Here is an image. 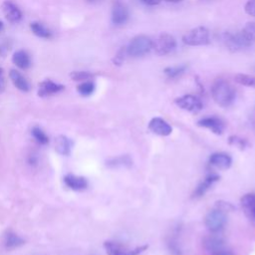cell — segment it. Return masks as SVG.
<instances>
[{
    "instance_id": "e575fe53",
    "label": "cell",
    "mask_w": 255,
    "mask_h": 255,
    "mask_svg": "<svg viewBox=\"0 0 255 255\" xmlns=\"http://www.w3.org/2000/svg\"><path fill=\"white\" fill-rule=\"evenodd\" d=\"M5 89V78H4V72L3 69L0 68V94Z\"/></svg>"
},
{
    "instance_id": "1f68e13d",
    "label": "cell",
    "mask_w": 255,
    "mask_h": 255,
    "mask_svg": "<svg viewBox=\"0 0 255 255\" xmlns=\"http://www.w3.org/2000/svg\"><path fill=\"white\" fill-rule=\"evenodd\" d=\"M215 207H216V208H219V209H221V210H223L224 212L232 211V210L234 209V206H233L231 203L226 202V201H222V200L217 201V202L215 203Z\"/></svg>"
},
{
    "instance_id": "f546056e",
    "label": "cell",
    "mask_w": 255,
    "mask_h": 255,
    "mask_svg": "<svg viewBox=\"0 0 255 255\" xmlns=\"http://www.w3.org/2000/svg\"><path fill=\"white\" fill-rule=\"evenodd\" d=\"M70 77L74 81L85 82V81L91 80L94 77V75L90 72H87V71H74L70 74Z\"/></svg>"
},
{
    "instance_id": "484cf974",
    "label": "cell",
    "mask_w": 255,
    "mask_h": 255,
    "mask_svg": "<svg viewBox=\"0 0 255 255\" xmlns=\"http://www.w3.org/2000/svg\"><path fill=\"white\" fill-rule=\"evenodd\" d=\"M77 91L78 93L83 96V97H88L91 96L94 91H95V84L92 81H85L82 82L78 87H77Z\"/></svg>"
},
{
    "instance_id": "9c48e42d",
    "label": "cell",
    "mask_w": 255,
    "mask_h": 255,
    "mask_svg": "<svg viewBox=\"0 0 255 255\" xmlns=\"http://www.w3.org/2000/svg\"><path fill=\"white\" fill-rule=\"evenodd\" d=\"M128 19V9L122 0H115L112 6V22L115 25H123Z\"/></svg>"
},
{
    "instance_id": "4dcf8cb0",
    "label": "cell",
    "mask_w": 255,
    "mask_h": 255,
    "mask_svg": "<svg viewBox=\"0 0 255 255\" xmlns=\"http://www.w3.org/2000/svg\"><path fill=\"white\" fill-rule=\"evenodd\" d=\"M167 246H168V249H169L171 254H173V255H181V249H180V247L178 245V242L176 240L171 239L170 241H168Z\"/></svg>"
},
{
    "instance_id": "52a82bcc",
    "label": "cell",
    "mask_w": 255,
    "mask_h": 255,
    "mask_svg": "<svg viewBox=\"0 0 255 255\" xmlns=\"http://www.w3.org/2000/svg\"><path fill=\"white\" fill-rule=\"evenodd\" d=\"M147 245H142L135 247L134 249H128L115 241H106L104 243V248L108 255H138L147 249Z\"/></svg>"
},
{
    "instance_id": "7a4b0ae2",
    "label": "cell",
    "mask_w": 255,
    "mask_h": 255,
    "mask_svg": "<svg viewBox=\"0 0 255 255\" xmlns=\"http://www.w3.org/2000/svg\"><path fill=\"white\" fill-rule=\"evenodd\" d=\"M211 96L214 102L223 108L231 106L236 94L233 87L223 79H217L211 86Z\"/></svg>"
},
{
    "instance_id": "d4e9b609",
    "label": "cell",
    "mask_w": 255,
    "mask_h": 255,
    "mask_svg": "<svg viewBox=\"0 0 255 255\" xmlns=\"http://www.w3.org/2000/svg\"><path fill=\"white\" fill-rule=\"evenodd\" d=\"M31 133L33 135V137L35 138V140L42 145H45L49 142V136L46 134V132L40 128V127H33V128L31 129Z\"/></svg>"
},
{
    "instance_id": "d6a6232c",
    "label": "cell",
    "mask_w": 255,
    "mask_h": 255,
    "mask_svg": "<svg viewBox=\"0 0 255 255\" xmlns=\"http://www.w3.org/2000/svg\"><path fill=\"white\" fill-rule=\"evenodd\" d=\"M245 12L250 16L255 17V0H248L245 4Z\"/></svg>"
},
{
    "instance_id": "2e32d148",
    "label": "cell",
    "mask_w": 255,
    "mask_h": 255,
    "mask_svg": "<svg viewBox=\"0 0 255 255\" xmlns=\"http://www.w3.org/2000/svg\"><path fill=\"white\" fill-rule=\"evenodd\" d=\"M209 163L218 169H228L232 164V158L225 152H215L209 157Z\"/></svg>"
},
{
    "instance_id": "5bb4252c",
    "label": "cell",
    "mask_w": 255,
    "mask_h": 255,
    "mask_svg": "<svg viewBox=\"0 0 255 255\" xmlns=\"http://www.w3.org/2000/svg\"><path fill=\"white\" fill-rule=\"evenodd\" d=\"M64 183L67 187L75 191H82L88 187V180L84 176H79L72 173L64 176Z\"/></svg>"
},
{
    "instance_id": "cb8c5ba5",
    "label": "cell",
    "mask_w": 255,
    "mask_h": 255,
    "mask_svg": "<svg viewBox=\"0 0 255 255\" xmlns=\"http://www.w3.org/2000/svg\"><path fill=\"white\" fill-rule=\"evenodd\" d=\"M30 29L39 38L49 39L52 37V32L40 22H32L30 24Z\"/></svg>"
},
{
    "instance_id": "277c9868",
    "label": "cell",
    "mask_w": 255,
    "mask_h": 255,
    "mask_svg": "<svg viewBox=\"0 0 255 255\" xmlns=\"http://www.w3.org/2000/svg\"><path fill=\"white\" fill-rule=\"evenodd\" d=\"M227 222V216H226V212H224L223 210L219 209V208H214L212 210H210L204 219V223L206 228L212 232V233H217L219 231H221L225 224Z\"/></svg>"
},
{
    "instance_id": "4316f807",
    "label": "cell",
    "mask_w": 255,
    "mask_h": 255,
    "mask_svg": "<svg viewBox=\"0 0 255 255\" xmlns=\"http://www.w3.org/2000/svg\"><path fill=\"white\" fill-rule=\"evenodd\" d=\"M235 82L242 86L255 88V76H250L246 74H237L234 77Z\"/></svg>"
},
{
    "instance_id": "e0dca14e",
    "label": "cell",
    "mask_w": 255,
    "mask_h": 255,
    "mask_svg": "<svg viewBox=\"0 0 255 255\" xmlns=\"http://www.w3.org/2000/svg\"><path fill=\"white\" fill-rule=\"evenodd\" d=\"M224 240L220 236L216 235H209L206 236L203 241H202V246L203 248L207 251L210 252L211 254L221 251L224 249Z\"/></svg>"
},
{
    "instance_id": "ffe728a7",
    "label": "cell",
    "mask_w": 255,
    "mask_h": 255,
    "mask_svg": "<svg viewBox=\"0 0 255 255\" xmlns=\"http://www.w3.org/2000/svg\"><path fill=\"white\" fill-rule=\"evenodd\" d=\"M12 62L22 70H26L31 66L30 56L24 50L16 51L12 56Z\"/></svg>"
},
{
    "instance_id": "b9f144b4",
    "label": "cell",
    "mask_w": 255,
    "mask_h": 255,
    "mask_svg": "<svg viewBox=\"0 0 255 255\" xmlns=\"http://www.w3.org/2000/svg\"><path fill=\"white\" fill-rule=\"evenodd\" d=\"M0 54H1V49H0Z\"/></svg>"
},
{
    "instance_id": "3957f363",
    "label": "cell",
    "mask_w": 255,
    "mask_h": 255,
    "mask_svg": "<svg viewBox=\"0 0 255 255\" xmlns=\"http://www.w3.org/2000/svg\"><path fill=\"white\" fill-rule=\"evenodd\" d=\"M152 49V40L145 35H137L130 40L126 52L131 57H140Z\"/></svg>"
},
{
    "instance_id": "83f0119b",
    "label": "cell",
    "mask_w": 255,
    "mask_h": 255,
    "mask_svg": "<svg viewBox=\"0 0 255 255\" xmlns=\"http://www.w3.org/2000/svg\"><path fill=\"white\" fill-rule=\"evenodd\" d=\"M228 143L230 145H232V146H235V147L241 149V150L245 149L249 145L248 141L245 138H242V137H240L238 135H231V136H229L228 137Z\"/></svg>"
},
{
    "instance_id": "44dd1931",
    "label": "cell",
    "mask_w": 255,
    "mask_h": 255,
    "mask_svg": "<svg viewBox=\"0 0 255 255\" xmlns=\"http://www.w3.org/2000/svg\"><path fill=\"white\" fill-rule=\"evenodd\" d=\"M73 142L66 135H59L55 140V148L62 155H69L72 149Z\"/></svg>"
},
{
    "instance_id": "60d3db41",
    "label": "cell",
    "mask_w": 255,
    "mask_h": 255,
    "mask_svg": "<svg viewBox=\"0 0 255 255\" xmlns=\"http://www.w3.org/2000/svg\"><path fill=\"white\" fill-rule=\"evenodd\" d=\"M87 1H89V2H94V1H97V0H87Z\"/></svg>"
},
{
    "instance_id": "8fae6325",
    "label": "cell",
    "mask_w": 255,
    "mask_h": 255,
    "mask_svg": "<svg viewBox=\"0 0 255 255\" xmlns=\"http://www.w3.org/2000/svg\"><path fill=\"white\" fill-rule=\"evenodd\" d=\"M148 128L151 132L161 136L169 135L172 131V128L170 127V125L161 118L151 119L148 123Z\"/></svg>"
},
{
    "instance_id": "f1b7e54d",
    "label": "cell",
    "mask_w": 255,
    "mask_h": 255,
    "mask_svg": "<svg viewBox=\"0 0 255 255\" xmlns=\"http://www.w3.org/2000/svg\"><path fill=\"white\" fill-rule=\"evenodd\" d=\"M186 67L184 65H180V66H173V67H167L163 70V73L168 77V78H176L178 76H180L184 71H185Z\"/></svg>"
},
{
    "instance_id": "836d02e7",
    "label": "cell",
    "mask_w": 255,
    "mask_h": 255,
    "mask_svg": "<svg viewBox=\"0 0 255 255\" xmlns=\"http://www.w3.org/2000/svg\"><path fill=\"white\" fill-rule=\"evenodd\" d=\"M124 54H125V51H123V50H121L120 52H119V54L115 57V59H114V63L116 64V65H121L122 63H123V61H124Z\"/></svg>"
},
{
    "instance_id": "30bf717a",
    "label": "cell",
    "mask_w": 255,
    "mask_h": 255,
    "mask_svg": "<svg viewBox=\"0 0 255 255\" xmlns=\"http://www.w3.org/2000/svg\"><path fill=\"white\" fill-rule=\"evenodd\" d=\"M240 203L246 218L255 225V194L247 193L243 195L240 199Z\"/></svg>"
},
{
    "instance_id": "8d00e7d4",
    "label": "cell",
    "mask_w": 255,
    "mask_h": 255,
    "mask_svg": "<svg viewBox=\"0 0 255 255\" xmlns=\"http://www.w3.org/2000/svg\"><path fill=\"white\" fill-rule=\"evenodd\" d=\"M212 255H234L233 253H231V252H229V251H226V250H221V251H218V252H215V253H213Z\"/></svg>"
},
{
    "instance_id": "7c38bea8",
    "label": "cell",
    "mask_w": 255,
    "mask_h": 255,
    "mask_svg": "<svg viewBox=\"0 0 255 255\" xmlns=\"http://www.w3.org/2000/svg\"><path fill=\"white\" fill-rule=\"evenodd\" d=\"M64 89H65V87L61 84L55 83L51 80H45L39 84L38 96L41 98L52 96V95L62 92Z\"/></svg>"
},
{
    "instance_id": "d6986e66",
    "label": "cell",
    "mask_w": 255,
    "mask_h": 255,
    "mask_svg": "<svg viewBox=\"0 0 255 255\" xmlns=\"http://www.w3.org/2000/svg\"><path fill=\"white\" fill-rule=\"evenodd\" d=\"M9 77L13 85L20 91L22 92H28L30 90V85L26 78L17 70L12 69L9 73Z\"/></svg>"
},
{
    "instance_id": "5b68a950",
    "label": "cell",
    "mask_w": 255,
    "mask_h": 255,
    "mask_svg": "<svg viewBox=\"0 0 255 255\" xmlns=\"http://www.w3.org/2000/svg\"><path fill=\"white\" fill-rule=\"evenodd\" d=\"M182 42L187 46H203L209 43V31L202 26L193 28L185 33Z\"/></svg>"
},
{
    "instance_id": "7402d4cb",
    "label": "cell",
    "mask_w": 255,
    "mask_h": 255,
    "mask_svg": "<svg viewBox=\"0 0 255 255\" xmlns=\"http://www.w3.org/2000/svg\"><path fill=\"white\" fill-rule=\"evenodd\" d=\"M107 165L111 168H120V167H130L132 165V159L129 155L124 154L119 155L107 160Z\"/></svg>"
},
{
    "instance_id": "f35d334b",
    "label": "cell",
    "mask_w": 255,
    "mask_h": 255,
    "mask_svg": "<svg viewBox=\"0 0 255 255\" xmlns=\"http://www.w3.org/2000/svg\"><path fill=\"white\" fill-rule=\"evenodd\" d=\"M3 27H4V25H3V23H2V21H0V32L2 31V29H3Z\"/></svg>"
},
{
    "instance_id": "d590c367",
    "label": "cell",
    "mask_w": 255,
    "mask_h": 255,
    "mask_svg": "<svg viewBox=\"0 0 255 255\" xmlns=\"http://www.w3.org/2000/svg\"><path fill=\"white\" fill-rule=\"evenodd\" d=\"M143 3L147 4V5H157L159 4L162 0H141Z\"/></svg>"
},
{
    "instance_id": "6da1fadb",
    "label": "cell",
    "mask_w": 255,
    "mask_h": 255,
    "mask_svg": "<svg viewBox=\"0 0 255 255\" xmlns=\"http://www.w3.org/2000/svg\"><path fill=\"white\" fill-rule=\"evenodd\" d=\"M224 42L231 51L252 46L255 43V22L246 23L238 33H226L224 35Z\"/></svg>"
},
{
    "instance_id": "9a60e30c",
    "label": "cell",
    "mask_w": 255,
    "mask_h": 255,
    "mask_svg": "<svg viewBox=\"0 0 255 255\" xmlns=\"http://www.w3.org/2000/svg\"><path fill=\"white\" fill-rule=\"evenodd\" d=\"M6 19L11 23H18L22 19V12L16 4L11 1H4L2 4Z\"/></svg>"
},
{
    "instance_id": "4fadbf2b",
    "label": "cell",
    "mask_w": 255,
    "mask_h": 255,
    "mask_svg": "<svg viewBox=\"0 0 255 255\" xmlns=\"http://www.w3.org/2000/svg\"><path fill=\"white\" fill-rule=\"evenodd\" d=\"M197 126L208 128L215 134H221L224 130L223 122L216 117H206L197 122Z\"/></svg>"
},
{
    "instance_id": "74e56055",
    "label": "cell",
    "mask_w": 255,
    "mask_h": 255,
    "mask_svg": "<svg viewBox=\"0 0 255 255\" xmlns=\"http://www.w3.org/2000/svg\"><path fill=\"white\" fill-rule=\"evenodd\" d=\"M29 163H31V164H36V163H37V156L31 155V156L29 157Z\"/></svg>"
},
{
    "instance_id": "ab89813d",
    "label": "cell",
    "mask_w": 255,
    "mask_h": 255,
    "mask_svg": "<svg viewBox=\"0 0 255 255\" xmlns=\"http://www.w3.org/2000/svg\"><path fill=\"white\" fill-rule=\"evenodd\" d=\"M166 1H168V2H173V3H176V2H179V1H181V0H166Z\"/></svg>"
},
{
    "instance_id": "ac0fdd59",
    "label": "cell",
    "mask_w": 255,
    "mask_h": 255,
    "mask_svg": "<svg viewBox=\"0 0 255 255\" xmlns=\"http://www.w3.org/2000/svg\"><path fill=\"white\" fill-rule=\"evenodd\" d=\"M220 179V176L217 174H209L207 175L195 188L193 192V197H201L206 193V191L216 182Z\"/></svg>"
},
{
    "instance_id": "603a6c76",
    "label": "cell",
    "mask_w": 255,
    "mask_h": 255,
    "mask_svg": "<svg viewBox=\"0 0 255 255\" xmlns=\"http://www.w3.org/2000/svg\"><path fill=\"white\" fill-rule=\"evenodd\" d=\"M25 243L24 239L21 238L18 234L13 232L12 230H8L4 235V245L7 249L17 248Z\"/></svg>"
},
{
    "instance_id": "8992f818",
    "label": "cell",
    "mask_w": 255,
    "mask_h": 255,
    "mask_svg": "<svg viewBox=\"0 0 255 255\" xmlns=\"http://www.w3.org/2000/svg\"><path fill=\"white\" fill-rule=\"evenodd\" d=\"M176 47L175 39L166 33L160 34L155 40L152 41V49L155 54L159 56H164L170 52H172Z\"/></svg>"
},
{
    "instance_id": "ba28073f",
    "label": "cell",
    "mask_w": 255,
    "mask_h": 255,
    "mask_svg": "<svg viewBox=\"0 0 255 255\" xmlns=\"http://www.w3.org/2000/svg\"><path fill=\"white\" fill-rule=\"evenodd\" d=\"M174 103L178 108L190 113H198L203 108L201 100L193 95H184L179 97L175 99Z\"/></svg>"
}]
</instances>
